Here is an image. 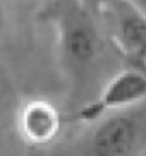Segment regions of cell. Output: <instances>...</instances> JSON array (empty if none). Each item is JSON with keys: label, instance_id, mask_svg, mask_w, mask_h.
I'll use <instances>...</instances> for the list:
<instances>
[{"label": "cell", "instance_id": "obj_6", "mask_svg": "<svg viewBox=\"0 0 146 156\" xmlns=\"http://www.w3.org/2000/svg\"><path fill=\"white\" fill-rule=\"evenodd\" d=\"M4 26H5V10H4V5H2V2H0V33H2Z\"/></svg>", "mask_w": 146, "mask_h": 156}, {"label": "cell", "instance_id": "obj_1", "mask_svg": "<svg viewBox=\"0 0 146 156\" xmlns=\"http://www.w3.org/2000/svg\"><path fill=\"white\" fill-rule=\"evenodd\" d=\"M144 144L143 113L120 110L101 117L89 141V156H137Z\"/></svg>", "mask_w": 146, "mask_h": 156}, {"label": "cell", "instance_id": "obj_5", "mask_svg": "<svg viewBox=\"0 0 146 156\" xmlns=\"http://www.w3.org/2000/svg\"><path fill=\"white\" fill-rule=\"evenodd\" d=\"M117 40L127 55L143 62L146 43V24L144 16L134 9V5L120 12L119 21H117Z\"/></svg>", "mask_w": 146, "mask_h": 156}, {"label": "cell", "instance_id": "obj_4", "mask_svg": "<svg viewBox=\"0 0 146 156\" xmlns=\"http://www.w3.org/2000/svg\"><path fill=\"white\" fill-rule=\"evenodd\" d=\"M21 129L24 137L31 142H50L59 134V113L46 101H33L21 113Z\"/></svg>", "mask_w": 146, "mask_h": 156}, {"label": "cell", "instance_id": "obj_3", "mask_svg": "<svg viewBox=\"0 0 146 156\" xmlns=\"http://www.w3.org/2000/svg\"><path fill=\"white\" fill-rule=\"evenodd\" d=\"M146 96V79L141 69H131L117 74L100 93L93 103L82 106L81 120H98L107 113L127 110L129 106L141 103Z\"/></svg>", "mask_w": 146, "mask_h": 156}, {"label": "cell", "instance_id": "obj_2", "mask_svg": "<svg viewBox=\"0 0 146 156\" xmlns=\"http://www.w3.org/2000/svg\"><path fill=\"white\" fill-rule=\"evenodd\" d=\"M60 50L65 69L81 79L98 53V33L89 16L79 7H65L60 14Z\"/></svg>", "mask_w": 146, "mask_h": 156}]
</instances>
